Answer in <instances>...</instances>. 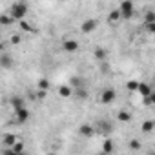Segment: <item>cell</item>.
Segmentation results:
<instances>
[{
	"label": "cell",
	"instance_id": "10",
	"mask_svg": "<svg viewBox=\"0 0 155 155\" xmlns=\"http://www.w3.org/2000/svg\"><path fill=\"white\" fill-rule=\"evenodd\" d=\"M79 131H81V135H82V137H91V135L95 133V128H93L91 124H82Z\"/></svg>",
	"mask_w": 155,
	"mask_h": 155
},
{
	"label": "cell",
	"instance_id": "29",
	"mask_svg": "<svg viewBox=\"0 0 155 155\" xmlns=\"http://www.w3.org/2000/svg\"><path fill=\"white\" fill-rule=\"evenodd\" d=\"M2 51H4V44H2V42H0V53H2Z\"/></svg>",
	"mask_w": 155,
	"mask_h": 155
},
{
	"label": "cell",
	"instance_id": "9",
	"mask_svg": "<svg viewBox=\"0 0 155 155\" xmlns=\"http://www.w3.org/2000/svg\"><path fill=\"white\" fill-rule=\"evenodd\" d=\"M137 91L140 93V97H146V95L151 93V86L146 84V82H139V84H137Z\"/></svg>",
	"mask_w": 155,
	"mask_h": 155
},
{
	"label": "cell",
	"instance_id": "2",
	"mask_svg": "<svg viewBox=\"0 0 155 155\" xmlns=\"http://www.w3.org/2000/svg\"><path fill=\"white\" fill-rule=\"evenodd\" d=\"M9 15L13 17V20H22V18L28 15V6H26L24 2H20V4H15V6L9 9Z\"/></svg>",
	"mask_w": 155,
	"mask_h": 155
},
{
	"label": "cell",
	"instance_id": "1",
	"mask_svg": "<svg viewBox=\"0 0 155 155\" xmlns=\"http://www.w3.org/2000/svg\"><path fill=\"white\" fill-rule=\"evenodd\" d=\"M119 13H120V18H124V20H130L133 17L135 9H133V2H131V0H122L120 6H119Z\"/></svg>",
	"mask_w": 155,
	"mask_h": 155
},
{
	"label": "cell",
	"instance_id": "28",
	"mask_svg": "<svg viewBox=\"0 0 155 155\" xmlns=\"http://www.w3.org/2000/svg\"><path fill=\"white\" fill-rule=\"evenodd\" d=\"M37 97H38V99H46V90H38Z\"/></svg>",
	"mask_w": 155,
	"mask_h": 155
},
{
	"label": "cell",
	"instance_id": "4",
	"mask_svg": "<svg viewBox=\"0 0 155 155\" xmlns=\"http://www.w3.org/2000/svg\"><path fill=\"white\" fill-rule=\"evenodd\" d=\"M15 119H17V122H18V124L28 122V120H29V111H28V108H26V106H22V108L15 110Z\"/></svg>",
	"mask_w": 155,
	"mask_h": 155
},
{
	"label": "cell",
	"instance_id": "22",
	"mask_svg": "<svg viewBox=\"0 0 155 155\" xmlns=\"http://www.w3.org/2000/svg\"><path fill=\"white\" fill-rule=\"evenodd\" d=\"M137 84H139L137 81H130V82L126 84V88H128L130 91H137Z\"/></svg>",
	"mask_w": 155,
	"mask_h": 155
},
{
	"label": "cell",
	"instance_id": "7",
	"mask_svg": "<svg viewBox=\"0 0 155 155\" xmlns=\"http://www.w3.org/2000/svg\"><path fill=\"white\" fill-rule=\"evenodd\" d=\"M62 48H64V51H68V53H75L77 49H79V42H77L75 38H68V40H64Z\"/></svg>",
	"mask_w": 155,
	"mask_h": 155
},
{
	"label": "cell",
	"instance_id": "6",
	"mask_svg": "<svg viewBox=\"0 0 155 155\" xmlns=\"http://www.w3.org/2000/svg\"><path fill=\"white\" fill-rule=\"evenodd\" d=\"M0 68H4V69H9V68H13V58H11V55L9 53H0Z\"/></svg>",
	"mask_w": 155,
	"mask_h": 155
},
{
	"label": "cell",
	"instance_id": "19",
	"mask_svg": "<svg viewBox=\"0 0 155 155\" xmlns=\"http://www.w3.org/2000/svg\"><path fill=\"white\" fill-rule=\"evenodd\" d=\"M17 140V135H13V133H8V135H4V142H6V146L9 148L13 142Z\"/></svg>",
	"mask_w": 155,
	"mask_h": 155
},
{
	"label": "cell",
	"instance_id": "18",
	"mask_svg": "<svg viewBox=\"0 0 155 155\" xmlns=\"http://www.w3.org/2000/svg\"><path fill=\"white\" fill-rule=\"evenodd\" d=\"M151 22H155V13L150 9V11H146V15H144V24H151Z\"/></svg>",
	"mask_w": 155,
	"mask_h": 155
},
{
	"label": "cell",
	"instance_id": "27",
	"mask_svg": "<svg viewBox=\"0 0 155 155\" xmlns=\"http://www.w3.org/2000/svg\"><path fill=\"white\" fill-rule=\"evenodd\" d=\"M146 28H148V31H150V33H153V31H155V22H151V24H146Z\"/></svg>",
	"mask_w": 155,
	"mask_h": 155
},
{
	"label": "cell",
	"instance_id": "23",
	"mask_svg": "<svg viewBox=\"0 0 155 155\" xmlns=\"http://www.w3.org/2000/svg\"><path fill=\"white\" fill-rule=\"evenodd\" d=\"M20 28H22V29H26V31H33V28H31V26H29V24H28L24 18L20 20Z\"/></svg>",
	"mask_w": 155,
	"mask_h": 155
},
{
	"label": "cell",
	"instance_id": "21",
	"mask_svg": "<svg viewBox=\"0 0 155 155\" xmlns=\"http://www.w3.org/2000/svg\"><path fill=\"white\" fill-rule=\"evenodd\" d=\"M130 148H131L133 151H137V150H140V140H137V139H133V140H130Z\"/></svg>",
	"mask_w": 155,
	"mask_h": 155
},
{
	"label": "cell",
	"instance_id": "11",
	"mask_svg": "<svg viewBox=\"0 0 155 155\" xmlns=\"http://www.w3.org/2000/svg\"><path fill=\"white\" fill-rule=\"evenodd\" d=\"M58 95H60V97H64V99L71 97V95H73V90H71V86H60V88H58Z\"/></svg>",
	"mask_w": 155,
	"mask_h": 155
},
{
	"label": "cell",
	"instance_id": "24",
	"mask_svg": "<svg viewBox=\"0 0 155 155\" xmlns=\"http://www.w3.org/2000/svg\"><path fill=\"white\" fill-rule=\"evenodd\" d=\"M101 126H102V128H101V130H102V131H106V133H108V131H110V130H111V126H110V124H108V122H101Z\"/></svg>",
	"mask_w": 155,
	"mask_h": 155
},
{
	"label": "cell",
	"instance_id": "14",
	"mask_svg": "<svg viewBox=\"0 0 155 155\" xmlns=\"http://www.w3.org/2000/svg\"><path fill=\"white\" fill-rule=\"evenodd\" d=\"M153 126H155L153 120H144L142 122V131L144 133H150V131H153Z\"/></svg>",
	"mask_w": 155,
	"mask_h": 155
},
{
	"label": "cell",
	"instance_id": "3",
	"mask_svg": "<svg viewBox=\"0 0 155 155\" xmlns=\"http://www.w3.org/2000/svg\"><path fill=\"white\" fill-rule=\"evenodd\" d=\"M115 97H117V91H115L113 88H108V90L102 91V95H101V102H102V104H111V102L115 101Z\"/></svg>",
	"mask_w": 155,
	"mask_h": 155
},
{
	"label": "cell",
	"instance_id": "15",
	"mask_svg": "<svg viewBox=\"0 0 155 155\" xmlns=\"http://www.w3.org/2000/svg\"><path fill=\"white\" fill-rule=\"evenodd\" d=\"M113 150H115L113 142H111L110 139H108V140H104V144H102V151H104V153H111Z\"/></svg>",
	"mask_w": 155,
	"mask_h": 155
},
{
	"label": "cell",
	"instance_id": "12",
	"mask_svg": "<svg viewBox=\"0 0 155 155\" xmlns=\"http://www.w3.org/2000/svg\"><path fill=\"white\" fill-rule=\"evenodd\" d=\"M120 20V13H119V9H113L110 15H108V22L110 24H115V22H119Z\"/></svg>",
	"mask_w": 155,
	"mask_h": 155
},
{
	"label": "cell",
	"instance_id": "25",
	"mask_svg": "<svg viewBox=\"0 0 155 155\" xmlns=\"http://www.w3.org/2000/svg\"><path fill=\"white\" fill-rule=\"evenodd\" d=\"M77 95H79V99H86V97H88L86 90H79V91H77Z\"/></svg>",
	"mask_w": 155,
	"mask_h": 155
},
{
	"label": "cell",
	"instance_id": "17",
	"mask_svg": "<svg viewBox=\"0 0 155 155\" xmlns=\"http://www.w3.org/2000/svg\"><path fill=\"white\" fill-rule=\"evenodd\" d=\"M117 119H119L120 122H130V120H131V115H130L128 111H119Z\"/></svg>",
	"mask_w": 155,
	"mask_h": 155
},
{
	"label": "cell",
	"instance_id": "5",
	"mask_svg": "<svg viewBox=\"0 0 155 155\" xmlns=\"http://www.w3.org/2000/svg\"><path fill=\"white\" fill-rule=\"evenodd\" d=\"M97 26H99V22H97L95 18H88V20H84V22H82V26H81V31L88 35V33L95 31V29H97Z\"/></svg>",
	"mask_w": 155,
	"mask_h": 155
},
{
	"label": "cell",
	"instance_id": "13",
	"mask_svg": "<svg viewBox=\"0 0 155 155\" xmlns=\"http://www.w3.org/2000/svg\"><path fill=\"white\" fill-rule=\"evenodd\" d=\"M11 24H13L11 15H0V26H11Z\"/></svg>",
	"mask_w": 155,
	"mask_h": 155
},
{
	"label": "cell",
	"instance_id": "8",
	"mask_svg": "<svg viewBox=\"0 0 155 155\" xmlns=\"http://www.w3.org/2000/svg\"><path fill=\"white\" fill-rule=\"evenodd\" d=\"M9 104H11L13 110H18V108H22V106H26V101H24V97H20V95H13V97L9 99Z\"/></svg>",
	"mask_w": 155,
	"mask_h": 155
},
{
	"label": "cell",
	"instance_id": "26",
	"mask_svg": "<svg viewBox=\"0 0 155 155\" xmlns=\"http://www.w3.org/2000/svg\"><path fill=\"white\" fill-rule=\"evenodd\" d=\"M11 44H15V46L20 44V37H18V35H13V37H11Z\"/></svg>",
	"mask_w": 155,
	"mask_h": 155
},
{
	"label": "cell",
	"instance_id": "16",
	"mask_svg": "<svg viewBox=\"0 0 155 155\" xmlns=\"http://www.w3.org/2000/svg\"><path fill=\"white\" fill-rule=\"evenodd\" d=\"M93 57H95L97 60H104V58H106V49L97 48V49H95V53H93Z\"/></svg>",
	"mask_w": 155,
	"mask_h": 155
},
{
	"label": "cell",
	"instance_id": "20",
	"mask_svg": "<svg viewBox=\"0 0 155 155\" xmlns=\"http://www.w3.org/2000/svg\"><path fill=\"white\" fill-rule=\"evenodd\" d=\"M37 86H38V90H48V88H49V81H48V79H40Z\"/></svg>",
	"mask_w": 155,
	"mask_h": 155
}]
</instances>
